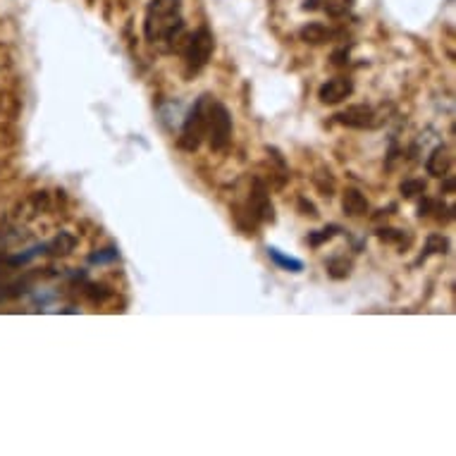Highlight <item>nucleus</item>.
Returning a JSON list of instances; mask_svg holds the SVG:
<instances>
[{"instance_id":"1","label":"nucleus","mask_w":456,"mask_h":456,"mask_svg":"<svg viewBox=\"0 0 456 456\" xmlns=\"http://www.w3.org/2000/svg\"><path fill=\"white\" fill-rule=\"evenodd\" d=\"M184 31L182 3L179 0H151L146 8L143 34L146 41H174Z\"/></svg>"},{"instance_id":"2","label":"nucleus","mask_w":456,"mask_h":456,"mask_svg":"<svg viewBox=\"0 0 456 456\" xmlns=\"http://www.w3.org/2000/svg\"><path fill=\"white\" fill-rule=\"evenodd\" d=\"M205 136H208V146L213 153L227 151L229 141H232V115L217 101L208 103V112H205Z\"/></svg>"},{"instance_id":"3","label":"nucleus","mask_w":456,"mask_h":456,"mask_svg":"<svg viewBox=\"0 0 456 456\" xmlns=\"http://www.w3.org/2000/svg\"><path fill=\"white\" fill-rule=\"evenodd\" d=\"M208 103H210V96L208 93H203V96L193 103L189 115H186L182 134H179V141H177L179 148L186 153L198 151L203 139H205V112H208Z\"/></svg>"},{"instance_id":"4","label":"nucleus","mask_w":456,"mask_h":456,"mask_svg":"<svg viewBox=\"0 0 456 456\" xmlns=\"http://www.w3.org/2000/svg\"><path fill=\"white\" fill-rule=\"evenodd\" d=\"M213 51H215V39L210 34L208 27H201L196 29L193 34L189 36L184 46V67H186V74L193 77L203 70L205 65L213 58Z\"/></svg>"},{"instance_id":"5","label":"nucleus","mask_w":456,"mask_h":456,"mask_svg":"<svg viewBox=\"0 0 456 456\" xmlns=\"http://www.w3.org/2000/svg\"><path fill=\"white\" fill-rule=\"evenodd\" d=\"M248 215H251L256 222H275V208L270 201V193H268V186L260 177L253 179L251 201H248Z\"/></svg>"},{"instance_id":"6","label":"nucleus","mask_w":456,"mask_h":456,"mask_svg":"<svg viewBox=\"0 0 456 456\" xmlns=\"http://www.w3.org/2000/svg\"><path fill=\"white\" fill-rule=\"evenodd\" d=\"M335 120L340 124H344L349 129H371L376 124V112H373L371 105H349L347 110L337 112Z\"/></svg>"},{"instance_id":"7","label":"nucleus","mask_w":456,"mask_h":456,"mask_svg":"<svg viewBox=\"0 0 456 456\" xmlns=\"http://www.w3.org/2000/svg\"><path fill=\"white\" fill-rule=\"evenodd\" d=\"M354 93V81L349 77H332L318 89V98L325 105H337Z\"/></svg>"},{"instance_id":"8","label":"nucleus","mask_w":456,"mask_h":456,"mask_svg":"<svg viewBox=\"0 0 456 456\" xmlns=\"http://www.w3.org/2000/svg\"><path fill=\"white\" fill-rule=\"evenodd\" d=\"M426 170L433 177H447L449 170H452V155H449L447 146H437L433 148V153L428 155Z\"/></svg>"},{"instance_id":"9","label":"nucleus","mask_w":456,"mask_h":456,"mask_svg":"<svg viewBox=\"0 0 456 456\" xmlns=\"http://www.w3.org/2000/svg\"><path fill=\"white\" fill-rule=\"evenodd\" d=\"M335 36H337V31L328 29L320 22H308L306 27H301V31H299V39L306 41V43H311V46H320V43H328V41H332Z\"/></svg>"},{"instance_id":"10","label":"nucleus","mask_w":456,"mask_h":456,"mask_svg":"<svg viewBox=\"0 0 456 456\" xmlns=\"http://www.w3.org/2000/svg\"><path fill=\"white\" fill-rule=\"evenodd\" d=\"M368 198L361 193L359 189H347L344 196H342V210L349 217H364L368 213Z\"/></svg>"},{"instance_id":"11","label":"nucleus","mask_w":456,"mask_h":456,"mask_svg":"<svg viewBox=\"0 0 456 456\" xmlns=\"http://www.w3.org/2000/svg\"><path fill=\"white\" fill-rule=\"evenodd\" d=\"M449 251V239L445 234H437V232H433L428 236V241H426V251H423V256H421V260L418 263H423V260L428 258V256H433V253H447Z\"/></svg>"},{"instance_id":"12","label":"nucleus","mask_w":456,"mask_h":456,"mask_svg":"<svg viewBox=\"0 0 456 456\" xmlns=\"http://www.w3.org/2000/svg\"><path fill=\"white\" fill-rule=\"evenodd\" d=\"M268 256L277 263L280 268H284V270L289 272H301L304 270V263L299 258H292V256H284L282 251H277V248H268Z\"/></svg>"},{"instance_id":"13","label":"nucleus","mask_w":456,"mask_h":456,"mask_svg":"<svg viewBox=\"0 0 456 456\" xmlns=\"http://www.w3.org/2000/svg\"><path fill=\"white\" fill-rule=\"evenodd\" d=\"M349 272H352V260H347L344 256H337L328 263V275L332 280H344L349 277Z\"/></svg>"},{"instance_id":"14","label":"nucleus","mask_w":456,"mask_h":456,"mask_svg":"<svg viewBox=\"0 0 456 456\" xmlns=\"http://www.w3.org/2000/svg\"><path fill=\"white\" fill-rule=\"evenodd\" d=\"M340 234V224H328V227H323V229H316V232H308V244L313 248L318 246H323L325 241H330L332 236Z\"/></svg>"},{"instance_id":"15","label":"nucleus","mask_w":456,"mask_h":456,"mask_svg":"<svg viewBox=\"0 0 456 456\" xmlns=\"http://www.w3.org/2000/svg\"><path fill=\"white\" fill-rule=\"evenodd\" d=\"M74 244H77V239H74L72 234L60 232V236L53 244H46V251L51 248V253H70L74 248Z\"/></svg>"},{"instance_id":"16","label":"nucleus","mask_w":456,"mask_h":456,"mask_svg":"<svg viewBox=\"0 0 456 456\" xmlns=\"http://www.w3.org/2000/svg\"><path fill=\"white\" fill-rule=\"evenodd\" d=\"M354 0H325V12H328L330 17H344L349 10H352Z\"/></svg>"},{"instance_id":"17","label":"nucleus","mask_w":456,"mask_h":456,"mask_svg":"<svg viewBox=\"0 0 456 456\" xmlns=\"http://www.w3.org/2000/svg\"><path fill=\"white\" fill-rule=\"evenodd\" d=\"M399 191H402L404 198H414L418 193L426 191V182H423V179H406V182H402V186H399Z\"/></svg>"},{"instance_id":"18","label":"nucleus","mask_w":456,"mask_h":456,"mask_svg":"<svg viewBox=\"0 0 456 456\" xmlns=\"http://www.w3.org/2000/svg\"><path fill=\"white\" fill-rule=\"evenodd\" d=\"M378 239L385 244H402L404 241V229H395V227H383L378 229Z\"/></svg>"},{"instance_id":"19","label":"nucleus","mask_w":456,"mask_h":456,"mask_svg":"<svg viewBox=\"0 0 456 456\" xmlns=\"http://www.w3.org/2000/svg\"><path fill=\"white\" fill-rule=\"evenodd\" d=\"M86 296H89L91 301H105V299L110 296V289H108V287H103V284H89Z\"/></svg>"},{"instance_id":"20","label":"nucleus","mask_w":456,"mask_h":456,"mask_svg":"<svg viewBox=\"0 0 456 456\" xmlns=\"http://www.w3.org/2000/svg\"><path fill=\"white\" fill-rule=\"evenodd\" d=\"M117 256H120V253H117L115 248H105V251L91 253L89 256V263H110V260H115Z\"/></svg>"},{"instance_id":"21","label":"nucleus","mask_w":456,"mask_h":456,"mask_svg":"<svg viewBox=\"0 0 456 456\" xmlns=\"http://www.w3.org/2000/svg\"><path fill=\"white\" fill-rule=\"evenodd\" d=\"M299 210H301V215H311V217H318V208L313 203L308 201L306 196L299 198Z\"/></svg>"},{"instance_id":"22","label":"nucleus","mask_w":456,"mask_h":456,"mask_svg":"<svg viewBox=\"0 0 456 456\" xmlns=\"http://www.w3.org/2000/svg\"><path fill=\"white\" fill-rule=\"evenodd\" d=\"M347 62H349V48H342V51L332 53V65L342 67V65H347Z\"/></svg>"},{"instance_id":"23","label":"nucleus","mask_w":456,"mask_h":456,"mask_svg":"<svg viewBox=\"0 0 456 456\" xmlns=\"http://www.w3.org/2000/svg\"><path fill=\"white\" fill-rule=\"evenodd\" d=\"M301 8L304 10H318V8H320V0H306Z\"/></svg>"},{"instance_id":"24","label":"nucleus","mask_w":456,"mask_h":456,"mask_svg":"<svg viewBox=\"0 0 456 456\" xmlns=\"http://www.w3.org/2000/svg\"><path fill=\"white\" fill-rule=\"evenodd\" d=\"M454 191V177L447 174V182H445V193H452Z\"/></svg>"}]
</instances>
